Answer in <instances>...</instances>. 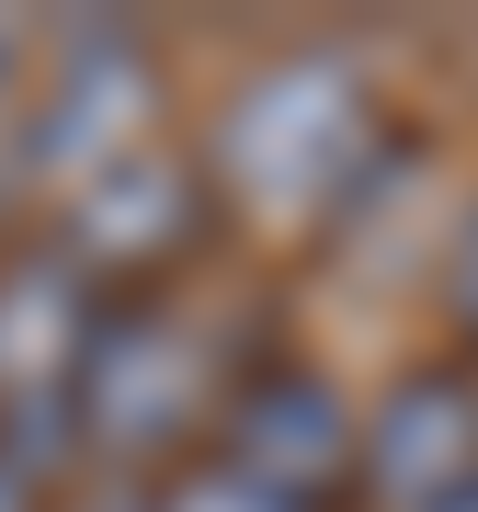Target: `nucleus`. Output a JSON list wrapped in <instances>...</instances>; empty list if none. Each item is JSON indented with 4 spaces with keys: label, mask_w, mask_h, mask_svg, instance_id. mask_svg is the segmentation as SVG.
Instances as JSON below:
<instances>
[{
    "label": "nucleus",
    "mask_w": 478,
    "mask_h": 512,
    "mask_svg": "<svg viewBox=\"0 0 478 512\" xmlns=\"http://www.w3.org/2000/svg\"><path fill=\"white\" fill-rule=\"evenodd\" d=\"M376 148V80L331 46H296L262 80H239L228 126H217V183L262 217H319V205H353Z\"/></svg>",
    "instance_id": "nucleus-1"
},
{
    "label": "nucleus",
    "mask_w": 478,
    "mask_h": 512,
    "mask_svg": "<svg viewBox=\"0 0 478 512\" xmlns=\"http://www.w3.org/2000/svg\"><path fill=\"white\" fill-rule=\"evenodd\" d=\"M148 57L126 23H80L69 57H57V80L35 103H23V160L57 171V183H103L114 160H137V137H148Z\"/></svg>",
    "instance_id": "nucleus-2"
},
{
    "label": "nucleus",
    "mask_w": 478,
    "mask_h": 512,
    "mask_svg": "<svg viewBox=\"0 0 478 512\" xmlns=\"http://www.w3.org/2000/svg\"><path fill=\"white\" fill-rule=\"evenodd\" d=\"M228 478L262 490V501H285V512L331 501L353 478V410L331 399V376L274 365V376L239 387V399H228Z\"/></svg>",
    "instance_id": "nucleus-3"
},
{
    "label": "nucleus",
    "mask_w": 478,
    "mask_h": 512,
    "mask_svg": "<svg viewBox=\"0 0 478 512\" xmlns=\"http://www.w3.org/2000/svg\"><path fill=\"white\" fill-rule=\"evenodd\" d=\"M353 478L387 512H444L478 490V387L467 376H399L353 433Z\"/></svg>",
    "instance_id": "nucleus-4"
},
{
    "label": "nucleus",
    "mask_w": 478,
    "mask_h": 512,
    "mask_svg": "<svg viewBox=\"0 0 478 512\" xmlns=\"http://www.w3.org/2000/svg\"><path fill=\"white\" fill-rule=\"evenodd\" d=\"M194 376H205L194 330L160 319V308H126V319H92V353H80V376H69V410H80L92 444L137 456V444H160L171 421H183Z\"/></svg>",
    "instance_id": "nucleus-5"
},
{
    "label": "nucleus",
    "mask_w": 478,
    "mask_h": 512,
    "mask_svg": "<svg viewBox=\"0 0 478 512\" xmlns=\"http://www.w3.org/2000/svg\"><path fill=\"white\" fill-rule=\"evenodd\" d=\"M194 228H205V171L137 148V160H114L103 183H80L69 262H80V274H160L171 251H194Z\"/></svg>",
    "instance_id": "nucleus-6"
},
{
    "label": "nucleus",
    "mask_w": 478,
    "mask_h": 512,
    "mask_svg": "<svg viewBox=\"0 0 478 512\" xmlns=\"http://www.w3.org/2000/svg\"><path fill=\"white\" fill-rule=\"evenodd\" d=\"M171 512H285V501H262V490H239L228 467H194L183 490H171Z\"/></svg>",
    "instance_id": "nucleus-7"
},
{
    "label": "nucleus",
    "mask_w": 478,
    "mask_h": 512,
    "mask_svg": "<svg viewBox=\"0 0 478 512\" xmlns=\"http://www.w3.org/2000/svg\"><path fill=\"white\" fill-rule=\"evenodd\" d=\"M444 308H456L478 330V205H467V228H456V251H444Z\"/></svg>",
    "instance_id": "nucleus-8"
},
{
    "label": "nucleus",
    "mask_w": 478,
    "mask_h": 512,
    "mask_svg": "<svg viewBox=\"0 0 478 512\" xmlns=\"http://www.w3.org/2000/svg\"><path fill=\"white\" fill-rule=\"evenodd\" d=\"M12 126H23V80H12V35H0V160H12Z\"/></svg>",
    "instance_id": "nucleus-9"
},
{
    "label": "nucleus",
    "mask_w": 478,
    "mask_h": 512,
    "mask_svg": "<svg viewBox=\"0 0 478 512\" xmlns=\"http://www.w3.org/2000/svg\"><path fill=\"white\" fill-rule=\"evenodd\" d=\"M0 512H35V478H23L12 456H0Z\"/></svg>",
    "instance_id": "nucleus-10"
},
{
    "label": "nucleus",
    "mask_w": 478,
    "mask_h": 512,
    "mask_svg": "<svg viewBox=\"0 0 478 512\" xmlns=\"http://www.w3.org/2000/svg\"><path fill=\"white\" fill-rule=\"evenodd\" d=\"M444 512H478V490H456V501H444Z\"/></svg>",
    "instance_id": "nucleus-11"
},
{
    "label": "nucleus",
    "mask_w": 478,
    "mask_h": 512,
    "mask_svg": "<svg viewBox=\"0 0 478 512\" xmlns=\"http://www.w3.org/2000/svg\"><path fill=\"white\" fill-rule=\"evenodd\" d=\"M103 512H148V501H103Z\"/></svg>",
    "instance_id": "nucleus-12"
}]
</instances>
